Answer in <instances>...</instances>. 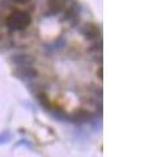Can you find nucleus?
I'll list each match as a JSON object with an SVG mask.
<instances>
[{
    "label": "nucleus",
    "instance_id": "4",
    "mask_svg": "<svg viewBox=\"0 0 149 157\" xmlns=\"http://www.w3.org/2000/svg\"><path fill=\"white\" fill-rule=\"evenodd\" d=\"M12 62L18 67H30L36 62V59L28 54H16L12 56Z\"/></svg>",
    "mask_w": 149,
    "mask_h": 157
},
{
    "label": "nucleus",
    "instance_id": "3",
    "mask_svg": "<svg viewBox=\"0 0 149 157\" xmlns=\"http://www.w3.org/2000/svg\"><path fill=\"white\" fill-rule=\"evenodd\" d=\"M69 119L74 123H84V122H89L93 119V113H90L89 110H77L74 111L73 114L69 117Z\"/></svg>",
    "mask_w": 149,
    "mask_h": 157
},
{
    "label": "nucleus",
    "instance_id": "9",
    "mask_svg": "<svg viewBox=\"0 0 149 157\" xmlns=\"http://www.w3.org/2000/svg\"><path fill=\"white\" fill-rule=\"evenodd\" d=\"M11 140V134L9 132H4V134L0 135V144L2 143H7V141Z\"/></svg>",
    "mask_w": 149,
    "mask_h": 157
},
{
    "label": "nucleus",
    "instance_id": "7",
    "mask_svg": "<svg viewBox=\"0 0 149 157\" xmlns=\"http://www.w3.org/2000/svg\"><path fill=\"white\" fill-rule=\"evenodd\" d=\"M66 4H67V0H48L50 12H51L52 14L60 13L62 11H64Z\"/></svg>",
    "mask_w": 149,
    "mask_h": 157
},
{
    "label": "nucleus",
    "instance_id": "8",
    "mask_svg": "<svg viewBox=\"0 0 149 157\" xmlns=\"http://www.w3.org/2000/svg\"><path fill=\"white\" fill-rule=\"evenodd\" d=\"M64 20H67V21H68V22H71L72 25L77 24V21H78V13L76 12L74 7H69V8H67L66 13H64Z\"/></svg>",
    "mask_w": 149,
    "mask_h": 157
},
{
    "label": "nucleus",
    "instance_id": "1",
    "mask_svg": "<svg viewBox=\"0 0 149 157\" xmlns=\"http://www.w3.org/2000/svg\"><path fill=\"white\" fill-rule=\"evenodd\" d=\"M32 24V16L24 11H13L6 18V25L11 30H24Z\"/></svg>",
    "mask_w": 149,
    "mask_h": 157
},
{
    "label": "nucleus",
    "instance_id": "10",
    "mask_svg": "<svg viewBox=\"0 0 149 157\" xmlns=\"http://www.w3.org/2000/svg\"><path fill=\"white\" fill-rule=\"evenodd\" d=\"M14 3H17V4H25V3H28L29 0H13Z\"/></svg>",
    "mask_w": 149,
    "mask_h": 157
},
{
    "label": "nucleus",
    "instance_id": "5",
    "mask_svg": "<svg viewBox=\"0 0 149 157\" xmlns=\"http://www.w3.org/2000/svg\"><path fill=\"white\" fill-rule=\"evenodd\" d=\"M81 33L85 36L86 39H97V38H101L99 36V29L96 24H85L81 29Z\"/></svg>",
    "mask_w": 149,
    "mask_h": 157
},
{
    "label": "nucleus",
    "instance_id": "6",
    "mask_svg": "<svg viewBox=\"0 0 149 157\" xmlns=\"http://www.w3.org/2000/svg\"><path fill=\"white\" fill-rule=\"evenodd\" d=\"M36 96H37V100L39 101V104H41V105L44 107V109H47V110H50V111H52V110H54L52 102H51V100L48 98L47 93L44 92V90H42V92H37V93H36Z\"/></svg>",
    "mask_w": 149,
    "mask_h": 157
},
{
    "label": "nucleus",
    "instance_id": "2",
    "mask_svg": "<svg viewBox=\"0 0 149 157\" xmlns=\"http://www.w3.org/2000/svg\"><path fill=\"white\" fill-rule=\"evenodd\" d=\"M14 75L22 80H34L38 77V71L32 67H20L14 71Z\"/></svg>",
    "mask_w": 149,
    "mask_h": 157
}]
</instances>
